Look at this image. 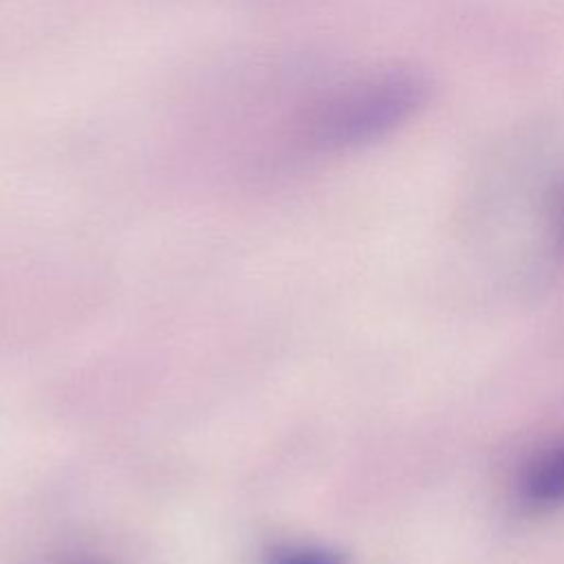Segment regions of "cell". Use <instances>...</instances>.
<instances>
[{"label": "cell", "mask_w": 564, "mask_h": 564, "mask_svg": "<svg viewBox=\"0 0 564 564\" xmlns=\"http://www.w3.org/2000/svg\"><path fill=\"white\" fill-rule=\"evenodd\" d=\"M427 97L430 86L416 70H377L313 101L300 119L297 139L322 154L359 150L408 123Z\"/></svg>", "instance_id": "obj_1"}, {"label": "cell", "mask_w": 564, "mask_h": 564, "mask_svg": "<svg viewBox=\"0 0 564 564\" xmlns=\"http://www.w3.org/2000/svg\"><path fill=\"white\" fill-rule=\"evenodd\" d=\"M518 489L533 509H564V441L546 445L524 465Z\"/></svg>", "instance_id": "obj_2"}]
</instances>
